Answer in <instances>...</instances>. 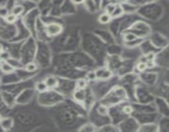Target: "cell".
Here are the masks:
<instances>
[{"instance_id": "1", "label": "cell", "mask_w": 169, "mask_h": 132, "mask_svg": "<svg viewBox=\"0 0 169 132\" xmlns=\"http://www.w3.org/2000/svg\"><path fill=\"white\" fill-rule=\"evenodd\" d=\"M62 30H63L62 27L58 23H50L46 27V32L50 36L59 35L60 33H61Z\"/></svg>"}, {"instance_id": "2", "label": "cell", "mask_w": 169, "mask_h": 132, "mask_svg": "<svg viewBox=\"0 0 169 132\" xmlns=\"http://www.w3.org/2000/svg\"><path fill=\"white\" fill-rule=\"evenodd\" d=\"M96 79H98L101 80H106L109 79L112 76L111 71L107 69H99L97 71H95Z\"/></svg>"}, {"instance_id": "3", "label": "cell", "mask_w": 169, "mask_h": 132, "mask_svg": "<svg viewBox=\"0 0 169 132\" xmlns=\"http://www.w3.org/2000/svg\"><path fill=\"white\" fill-rule=\"evenodd\" d=\"M139 131L144 132H155L159 131V126L154 123H147L140 125V127L138 129Z\"/></svg>"}, {"instance_id": "4", "label": "cell", "mask_w": 169, "mask_h": 132, "mask_svg": "<svg viewBox=\"0 0 169 132\" xmlns=\"http://www.w3.org/2000/svg\"><path fill=\"white\" fill-rule=\"evenodd\" d=\"M45 84L48 88H55L58 86L59 84V81L57 79V78L54 76H48L46 78V79L44 80Z\"/></svg>"}, {"instance_id": "5", "label": "cell", "mask_w": 169, "mask_h": 132, "mask_svg": "<svg viewBox=\"0 0 169 132\" xmlns=\"http://www.w3.org/2000/svg\"><path fill=\"white\" fill-rule=\"evenodd\" d=\"M0 125L1 127L5 130V131H7L13 127V120L11 117H6V118H1L0 120Z\"/></svg>"}, {"instance_id": "6", "label": "cell", "mask_w": 169, "mask_h": 132, "mask_svg": "<svg viewBox=\"0 0 169 132\" xmlns=\"http://www.w3.org/2000/svg\"><path fill=\"white\" fill-rule=\"evenodd\" d=\"M0 70L4 73H11L14 71V68L12 67L10 64L6 60H2L0 63Z\"/></svg>"}, {"instance_id": "7", "label": "cell", "mask_w": 169, "mask_h": 132, "mask_svg": "<svg viewBox=\"0 0 169 132\" xmlns=\"http://www.w3.org/2000/svg\"><path fill=\"white\" fill-rule=\"evenodd\" d=\"M74 99L77 102H83L85 101V98H86V93H85L84 89H78L74 92Z\"/></svg>"}, {"instance_id": "8", "label": "cell", "mask_w": 169, "mask_h": 132, "mask_svg": "<svg viewBox=\"0 0 169 132\" xmlns=\"http://www.w3.org/2000/svg\"><path fill=\"white\" fill-rule=\"evenodd\" d=\"M124 13V8L123 7L120 5V4H116L115 6V8L113 10L112 13L111 14V18H118L120 17V15H122Z\"/></svg>"}, {"instance_id": "9", "label": "cell", "mask_w": 169, "mask_h": 132, "mask_svg": "<svg viewBox=\"0 0 169 132\" xmlns=\"http://www.w3.org/2000/svg\"><path fill=\"white\" fill-rule=\"evenodd\" d=\"M97 131H119L120 129L116 127V125H106L102 126L101 128L97 129Z\"/></svg>"}, {"instance_id": "10", "label": "cell", "mask_w": 169, "mask_h": 132, "mask_svg": "<svg viewBox=\"0 0 169 132\" xmlns=\"http://www.w3.org/2000/svg\"><path fill=\"white\" fill-rule=\"evenodd\" d=\"M97 127H96L95 125H93L92 123H87L82 126L81 128L79 129L80 131H87V132H90V131H97Z\"/></svg>"}, {"instance_id": "11", "label": "cell", "mask_w": 169, "mask_h": 132, "mask_svg": "<svg viewBox=\"0 0 169 132\" xmlns=\"http://www.w3.org/2000/svg\"><path fill=\"white\" fill-rule=\"evenodd\" d=\"M97 111L101 116H107L109 114V108L105 105H100V106H98V108H97Z\"/></svg>"}, {"instance_id": "12", "label": "cell", "mask_w": 169, "mask_h": 132, "mask_svg": "<svg viewBox=\"0 0 169 132\" xmlns=\"http://www.w3.org/2000/svg\"><path fill=\"white\" fill-rule=\"evenodd\" d=\"M98 20L102 24H106V23H108L111 20V17L110 14L105 13H102L100 15Z\"/></svg>"}, {"instance_id": "13", "label": "cell", "mask_w": 169, "mask_h": 132, "mask_svg": "<svg viewBox=\"0 0 169 132\" xmlns=\"http://www.w3.org/2000/svg\"><path fill=\"white\" fill-rule=\"evenodd\" d=\"M7 63H9L11 65L12 67H13L15 69H21L22 67V65L21 64V62H19L18 59H13V58H9L6 60Z\"/></svg>"}, {"instance_id": "14", "label": "cell", "mask_w": 169, "mask_h": 132, "mask_svg": "<svg viewBox=\"0 0 169 132\" xmlns=\"http://www.w3.org/2000/svg\"><path fill=\"white\" fill-rule=\"evenodd\" d=\"M47 88H47L44 81H40V82H38L37 84H35V89L38 93H44V92H46L47 90Z\"/></svg>"}, {"instance_id": "15", "label": "cell", "mask_w": 169, "mask_h": 132, "mask_svg": "<svg viewBox=\"0 0 169 132\" xmlns=\"http://www.w3.org/2000/svg\"><path fill=\"white\" fill-rule=\"evenodd\" d=\"M23 12H24V7L21 6V5H16L12 9V13L14 14L16 17L22 14Z\"/></svg>"}, {"instance_id": "16", "label": "cell", "mask_w": 169, "mask_h": 132, "mask_svg": "<svg viewBox=\"0 0 169 132\" xmlns=\"http://www.w3.org/2000/svg\"><path fill=\"white\" fill-rule=\"evenodd\" d=\"M121 111L125 115H131L134 111V108L132 106H131V105H125V106L123 107Z\"/></svg>"}, {"instance_id": "17", "label": "cell", "mask_w": 169, "mask_h": 132, "mask_svg": "<svg viewBox=\"0 0 169 132\" xmlns=\"http://www.w3.org/2000/svg\"><path fill=\"white\" fill-rule=\"evenodd\" d=\"M124 39H125V42H131L135 41L137 39V36H136V35H134V33H127L124 36Z\"/></svg>"}, {"instance_id": "18", "label": "cell", "mask_w": 169, "mask_h": 132, "mask_svg": "<svg viewBox=\"0 0 169 132\" xmlns=\"http://www.w3.org/2000/svg\"><path fill=\"white\" fill-rule=\"evenodd\" d=\"M37 69V65L34 63H28L27 65L25 66V70L27 72H35Z\"/></svg>"}, {"instance_id": "19", "label": "cell", "mask_w": 169, "mask_h": 132, "mask_svg": "<svg viewBox=\"0 0 169 132\" xmlns=\"http://www.w3.org/2000/svg\"><path fill=\"white\" fill-rule=\"evenodd\" d=\"M17 18H18V17H16L14 14L8 13L7 16L5 17V20H6V22H8V23H13V22H15L16 20H17Z\"/></svg>"}, {"instance_id": "20", "label": "cell", "mask_w": 169, "mask_h": 132, "mask_svg": "<svg viewBox=\"0 0 169 132\" xmlns=\"http://www.w3.org/2000/svg\"><path fill=\"white\" fill-rule=\"evenodd\" d=\"M137 70L139 71V72H144L146 70V69L148 68V65L145 62V61H141V62L138 63L137 66H136Z\"/></svg>"}, {"instance_id": "21", "label": "cell", "mask_w": 169, "mask_h": 132, "mask_svg": "<svg viewBox=\"0 0 169 132\" xmlns=\"http://www.w3.org/2000/svg\"><path fill=\"white\" fill-rule=\"evenodd\" d=\"M87 86V82L85 79H79L77 81V88L78 89H84Z\"/></svg>"}, {"instance_id": "22", "label": "cell", "mask_w": 169, "mask_h": 132, "mask_svg": "<svg viewBox=\"0 0 169 132\" xmlns=\"http://www.w3.org/2000/svg\"><path fill=\"white\" fill-rule=\"evenodd\" d=\"M8 14V10L6 7H0V17L4 18Z\"/></svg>"}, {"instance_id": "23", "label": "cell", "mask_w": 169, "mask_h": 132, "mask_svg": "<svg viewBox=\"0 0 169 132\" xmlns=\"http://www.w3.org/2000/svg\"><path fill=\"white\" fill-rule=\"evenodd\" d=\"M115 4H108L107 6L106 7V13H108V14H111L112 13V12H113V10H114V8H115Z\"/></svg>"}, {"instance_id": "24", "label": "cell", "mask_w": 169, "mask_h": 132, "mask_svg": "<svg viewBox=\"0 0 169 132\" xmlns=\"http://www.w3.org/2000/svg\"><path fill=\"white\" fill-rule=\"evenodd\" d=\"M10 58V56L7 52H4V50L2 52H0V59L2 60H7V59Z\"/></svg>"}, {"instance_id": "25", "label": "cell", "mask_w": 169, "mask_h": 132, "mask_svg": "<svg viewBox=\"0 0 169 132\" xmlns=\"http://www.w3.org/2000/svg\"><path fill=\"white\" fill-rule=\"evenodd\" d=\"M87 78L88 79V80H95L96 79V75H95V72H89L87 74Z\"/></svg>"}, {"instance_id": "26", "label": "cell", "mask_w": 169, "mask_h": 132, "mask_svg": "<svg viewBox=\"0 0 169 132\" xmlns=\"http://www.w3.org/2000/svg\"><path fill=\"white\" fill-rule=\"evenodd\" d=\"M71 1H72V2L75 4H81L83 3V1H84V0H71Z\"/></svg>"}, {"instance_id": "27", "label": "cell", "mask_w": 169, "mask_h": 132, "mask_svg": "<svg viewBox=\"0 0 169 132\" xmlns=\"http://www.w3.org/2000/svg\"><path fill=\"white\" fill-rule=\"evenodd\" d=\"M119 3H121V4H125V3H126V2H128L129 0H117Z\"/></svg>"}, {"instance_id": "28", "label": "cell", "mask_w": 169, "mask_h": 132, "mask_svg": "<svg viewBox=\"0 0 169 132\" xmlns=\"http://www.w3.org/2000/svg\"><path fill=\"white\" fill-rule=\"evenodd\" d=\"M4 50V47H3V45L0 44V52H2Z\"/></svg>"}, {"instance_id": "29", "label": "cell", "mask_w": 169, "mask_h": 132, "mask_svg": "<svg viewBox=\"0 0 169 132\" xmlns=\"http://www.w3.org/2000/svg\"><path fill=\"white\" fill-rule=\"evenodd\" d=\"M1 118H2V117H1V115H0V120H1Z\"/></svg>"}]
</instances>
